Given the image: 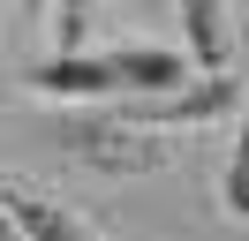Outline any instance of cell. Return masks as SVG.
<instances>
[{
    "label": "cell",
    "instance_id": "obj_1",
    "mask_svg": "<svg viewBox=\"0 0 249 241\" xmlns=\"http://www.w3.org/2000/svg\"><path fill=\"white\" fill-rule=\"evenodd\" d=\"M189 75H204L189 53H166V45H106V53H53L38 60L23 83L46 90V98H143V90H174L189 83Z\"/></svg>",
    "mask_w": 249,
    "mask_h": 241
},
{
    "label": "cell",
    "instance_id": "obj_2",
    "mask_svg": "<svg viewBox=\"0 0 249 241\" xmlns=\"http://www.w3.org/2000/svg\"><path fill=\"white\" fill-rule=\"evenodd\" d=\"M181 15V38L196 68H227L234 60V0H174Z\"/></svg>",
    "mask_w": 249,
    "mask_h": 241
},
{
    "label": "cell",
    "instance_id": "obj_3",
    "mask_svg": "<svg viewBox=\"0 0 249 241\" xmlns=\"http://www.w3.org/2000/svg\"><path fill=\"white\" fill-rule=\"evenodd\" d=\"M0 196H8V226L31 234V241H91V234H98L83 211L53 204V196H31V189H0Z\"/></svg>",
    "mask_w": 249,
    "mask_h": 241
},
{
    "label": "cell",
    "instance_id": "obj_4",
    "mask_svg": "<svg viewBox=\"0 0 249 241\" xmlns=\"http://www.w3.org/2000/svg\"><path fill=\"white\" fill-rule=\"evenodd\" d=\"M234 105V75L227 68H204V83L174 105H136V120H204V113H227Z\"/></svg>",
    "mask_w": 249,
    "mask_h": 241
},
{
    "label": "cell",
    "instance_id": "obj_5",
    "mask_svg": "<svg viewBox=\"0 0 249 241\" xmlns=\"http://www.w3.org/2000/svg\"><path fill=\"white\" fill-rule=\"evenodd\" d=\"M219 204L234 219H249V98H242V128H234V151H227V181H219Z\"/></svg>",
    "mask_w": 249,
    "mask_h": 241
},
{
    "label": "cell",
    "instance_id": "obj_6",
    "mask_svg": "<svg viewBox=\"0 0 249 241\" xmlns=\"http://www.w3.org/2000/svg\"><path fill=\"white\" fill-rule=\"evenodd\" d=\"M91 8H98V0H53V53H76V45H83Z\"/></svg>",
    "mask_w": 249,
    "mask_h": 241
},
{
    "label": "cell",
    "instance_id": "obj_7",
    "mask_svg": "<svg viewBox=\"0 0 249 241\" xmlns=\"http://www.w3.org/2000/svg\"><path fill=\"white\" fill-rule=\"evenodd\" d=\"M23 15H53V0H23Z\"/></svg>",
    "mask_w": 249,
    "mask_h": 241
},
{
    "label": "cell",
    "instance_id": "obj_8",
    "mask_svg": "<svg viewBox=\"0 0 249 241\" xmlns=\"http://www.w3.org/2000/svg\"><path fill=\"white\" fill-rule=\"evenodd\" d=\"M0 234H8V241H16V226H8V196H0Z\"/></svg>",
    "mask_w": 249,
    "mask_h": 241
}]
</instances>
